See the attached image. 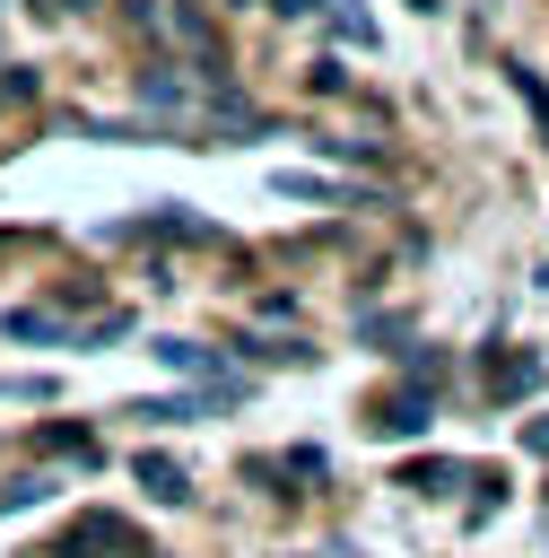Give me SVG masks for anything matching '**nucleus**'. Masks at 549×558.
Returning a JSON list of instances; mask_svg holds the SVG:
<instances>
[{
	"label": "nucleus",
	"mask_w": 549,
	"mask_h": 558,
	"mask_svg": "<svg viewBox=\"0 0 549 558\" xmlns=\"http://www.w3.org/2000/svg\"><path fill=\"white\" fill-rule=\"evenodd\" d=\"M9 331H17V340H70V323H61V314H44V305H17V314H9Z\"/></svg>",
	"instance_id": "6"
},
{
	"label": "nucleus",
	"mask_w": 549,
	"mask_h": 558,
	"mask_svg": "<svg viewBox=\"0 0 549 558\" xmlns=\"http://www.w3.org/2000/svg\"><path fill=\"white\" fill-rule=\"evenodd\" d=\"M279 192H296V201H340V183H322V174H279Z\"/></svg>",
	"instance_id": "10"
},
{
	"label": "nucleus",
	"mask_w": 549,
	"mask_h": 558,
	"mask_svg": "<svg viewBox=\"0 0 549 558\" xmlns=\"http://www.w3.org/2000/svg\"><path fill=\"white\" fill-rule=\"evenodd\" d=\"M157 357H166L174 375H200V384H209V401H235V375L218 366V349H200V340H157Z\"/></svg>",
	"instance_id": "2"
},
{
	"label": "nucleus",
	"mask_w": 549,
	"mask_h": 558,
	"mask_svg": "<svg viewBox=\"0 0 549 558\" xmlns=\"http://www.w3.org/2000/svg\"><path fill=\"white\" fill-rule=\"evenodd\" d=\"M44 445L70 453V462H96V436H87V427H44Z\"/></svg>",
	"instance_id": "9"
},
{
	"label": "nucleus",
	"mask_w": 549,
	"mask_h": 558,
	"mask_svg": "<svg viewBox=\"0 0 549 558\" xmlns=\"http://www.w3.org/2000/svg\"><path fill=\"white\" fill-rule=\"evenodd\" d=\"M427 418H436V401H427V392H418V384H410V392H392V401H383V410H375V436H418V427H427Z\"/></svg>",
	"instance_id": "5"
},
{
	"label": "nucleus",
	"mask_w": 549,
	"mask_h": 558,
	"mask_svg": "<svg viewBox=\"0 0 549 558\" xmlns=\"http://www.w3.org/2000/svg\"><path fill=\"white\" fill-rule=\"evenodd\" d=\"M52 558H148V541H139L131 523H113V514H78Z\"/></svg>",
	"instance_id": "1"
},
{
	"label": "nucleus",
	"mask_w": 549,
	"mask_h": 558,
	"mask_svg": "<svg viewBox=\"0 0 549 558\" xmlns=\"http://www.w3.org/2000/svg\"><path fill=\"white\" fill-rule=\"evenodd\" d=\"M235 9H253V0H235Z\"/></svg>",
	"instance_id": "16"
},
{
	"label": "nucleus",
	"mask_w": 549,
	"mask_h": 558,
	"mask_svg": "<svg viewBox=\"0 0 549 558\" xmlns=\"http://www.w3.org/2000/svg\"><path fill=\"white\" fill-rule=\"evenodd\" d=\"M540 384V357L532 349H488V401H523Z\"/></svg>",
	"instance_id": "3"
},
{
	"label": "nucleus",
	"mask_w": 549,
	"mask_h": 558,
	"mask_svg": "<svg viewBox=\"0 0 549 558\" xmlns=\"http://www.w3.org/2000/svg\"><path fill=\"white\" fill-rule=\"evenodd\" d=\"M410 9H444V0H410Z\"/></svg>",
	"instance_id": "15"
},
{
	"label": "nucleus",
	"mask_w": 549,
	"mask_h": 558,
	"mask_svg": "<svg viewBox=\"0 0 549 558\" xmlns=\"http://www.w3.org/2000/svg\"><path fill=\"white\" fill-rule=\"evenodd\" d=\"M131 480H139V488H148L157 506H183V497H192L183 462H174V453H157V445H148V453H131Z\"/></svg>",
	"instance_id": "4"
},
{
	"label": "nucleus",
	"mask_w": 549,
	"mask_h": 558,
	"mask_svg": "<svg viewBox=\"0 0 549 558\" xmlns=\"http://www.w3.org/2000/svg\"><path fill=\"white\" fill-rule=\"evenodd\" d=\"M523 445H532V453H549V418H523Z\"/></svg>",
	"instance_id": "12"
},
{
	"label": "nucleus",
	"mask_w": 549,
	"mask_h": 558,
	"mask_svg": "<svg viewBox=\"0 0 549 558\" xmlns=\"http://www.w3.org/2000/svg\"><path fill=\"white\" fill-rule=\"evenodd\" d=\"M322 9H331V26H340L349 44H375V17H366L357 0H322Z\"/></svg>",
	"instance_id": "8"
},
{
	"label": "nucleus",
	"mask_w": 549,
	"mask_h": 558,
	"mask_svg": "<svg viewBox=\"0 0 549 558\" xmlns=\"http://www.w3.org/2000/svg\"><path fill=\"white\" fill-rule=\"evenodd\" d=\"M453 480H462L453 462H410V471H401V488H418V497H444Z\"/></svg>",
	"instance_id": "7"
},
{
	"label": "nucleus",
	"mask_w": 549,
	"mask_h": 558,
	"mask_svg": "<svg viewBox=\"0 0 549 558\" xmlns=\"http://www.w3.org/2000/svg\"><path fill=\"white\" fill-rule=\"evenodd\" d=\"M35 9H52V17H70V9H87V0H35Z\"/></svg>",
	"instance_id": "14"
},
{
	"label": "nucleus",
	"mask_w": 549,
	"mask_h": 558,
	"mask_svg": "<svg viewBox=\"0 0 549 558\" xmlns=\"http://www.w3.org/2000/svg\"><path fill=\"white\" fill-rule=\"evenodd\" d=\"M514 96H523V105H532V122H540V131H549V87H540V78H532V70H514Z\"/></svg>",
	"instance_id": "11"
},
{
	"label": "nucleus",
	"mask_w": 549,
	"mask_h": 558,
	"mask_svg": "<svg viewBox=\"0 0 549 558\" xmlns=\"http://www.w3.org/2000/svg\"><path fill=\"white\" fill-rule=\"evenodd\" d=\"M279 9H288V17H314V9H322V0H279Z\"/></svg>",
	"instance_id": "13"
}]
</instances>
